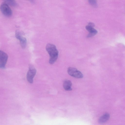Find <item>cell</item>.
Segmentation results:
<instances>
[{
	"instance_id": "cell-1",
	"label": "cell",
	"mask_w": 125,
	"mask_h": 125,
	"mask_svg": "<svg viewBox=\"0 0 125 125\" xmlns=\"http://www.w3.org/2000/svg\"><path fill=\"white\" fill-rule=\"evenodd\" d=\"M46 48L50 56L49 62L50 64H52L56 61L57 59L58 52L56 46L52 44H47Z\"/></svg>"
},
{
	"instance_id": "cell-2",
	"label": "cell",
	"mask_w": 125,
	"mask_h": 125,
	"mask_svg": "<svg viewBox=\"0 0 125 125\" xmlns=\"http://www.w3.org/2000/svg\"><path fill=\"white\" fill-rule=\"evenodd\" d=\"M23 33L19 31L15 32V37L17 39L20 41L21 46L22 48H25L26 46L27 40L23 36Z\"/></svg>"
},
{
	"instance_id": "cell-3",
	"label": "cell",
	"mask_w": 125,
	"mask_h": 125,
	"mask_svg": "<svg viewBox=\"0 0 125 125\" xmlns=\"http://www.w3.org/2000/svg\"><path fill=\"white\" fill-rule=\"evenodd\" d=\"M68 73L70 76L77 78H82L83 75V74L76 68L69 67L68 69Z\"/></svg>"
},
{
	"instance_id": "cell-4",
	"label": "cell",
	"mask_w": 125,
	"mask_h": 125,
	"mask_svg": "<svg viewBox=\"0 0 125 125\" xmlns=\"http://www.w3.org/2000/svg\"><path fill=\"white\" fill-rule=\"evenodd\" d=\"M0 8L2 13L5 16L10 17L12 15V11L7 4L2 3L0 5Z\"/></svg>"
},
{
	"instance_id": "cell-5",
	"label": "cell",
	"mask_w": 125,
	"mask_h": 125,
	"mask_svg": "<svg viewBox=\"0 0 125 125\" xmlns=\"http://www.w3.org/2000/svg\"><path fill=\"white\" fill-rule=\"evenodd\" d=\"M36 72V70L34 67L32 65H30L27 75V80L30 83H33V78L35 75Z\"/></svg>"
},
{
	"instance_id": "cell-6",
	"label": "cell",
	"mask_w": 125,
	"mask_h": 125,
	"mask_svg": "<svg viewBox=\"0 0 125 125\" xmlns=\"http://www.w3.org/2000/svg\"><path fill=\"white\" fill-rule=\"evenodd\" d=\"M8 58L7 54L3 51L0 50V68L4 69Z\"/></svg>"
},
{
	"instance_id": "cell-7",
	"label": "cell",
	"mask_w": 125,
	"mask_h": 125,
	"mask_svg": "<svg viewBox=\"0 0 125 125\" xmlns=\"http://www.w3.org/2000/svg\"><path fill=\"white\" fill-rule=\"evenodd\" d=\"M85 28L86 30L89 32V33L87 36L88 37H90L94 36L96 34L97 32V31L93 27L89 25L86 26Z\"/></svg>"
},
{
	"instance_id": "cell-8",
	"label": "cell",
	"mask_w": 125,
	"mask_h": 125,
	"mask_svg": "<svg viewBox=\"0 0 125 125\" xmlns=\"http://www.w3.org/2000/svg\"><path fill=\"white\" fill-rule=\"evenodd\" d=\"M110 117V115L108 113H105L100 117L98 122L101 124L104 123L108 120Z\"/></svg>"
},
{
	"instance_id": "cell-9",
	"label": "cell",
	"mask_w": 125,
	"mask_h": 125,
	"mask_svg": "<svg viewBox=\"0 0 125 125\" xmlns=\"http://www.w3.org/2000/svg\"><path fill=\"white\" fill-rule=\"evenodd\" d=\"M72 83L71 82L68 80H65L63 83V87L64 89L67 91H70L72 90L71 86Z\"/></svg>"
},
{
	"instance_id": "cell-10",
	"label": "cell",
	"mask_w": 125,
	"mask_h": 125,
	"mask_svg": "<svg viewBox=\"0 0 125 125\" xmlns=\"http://www.w3.org/2000/svg\"><path fill=\"white\" fill-rule=\"evenodd\" d=\"M6 3L13 6L17 5V3L15 0H3Z\"/></svg>"
},
{
	"instance_id": "cell-11",
	"label": "cell",
	"mask_w": 125,
	"mask_h": 125,
	"mask_svg": "<svg viewBox=\"0 0 125 125\" xmlns=\"http://www.w3.org/2000/svg\"><path fill=\"white\" fill-rule=\"evenodd\" d=\"M89 4L93 7L96 8L97 7L96 0H88Z\"/></svg>"
},
{
	"instance_id": "cell-12",
	"label": "cell",
	"mask_w": 125,
	"mask_h": 125,
	"mask_svg": "<svg viewBox=\"0 0 125 125\" xmlns=\"http://www.w3.org/2000/svg\"><path fill=\"white\" fill-rule=\"evenodd\" d=\"M88 25H90L91 26H92V27H94V26H95V24L94 23L91 22H89L88 23Z\"/></svg>"
},
{
	"instance_id": "cell-13",
	"label": "cell",
	"mask_w": 125,
	"mask_h": 125,
	"mask_svg": "<svg viewBox=\"0 0 125 125\" xmlns=\"http://www.w3.org/2000/svg\"><path fill=\"white\" fill-rule=\"evenodd\" d=\"M30 1L32 3H34L35 2L34 0H28Z\"/></svg>"
}]
</instances>
